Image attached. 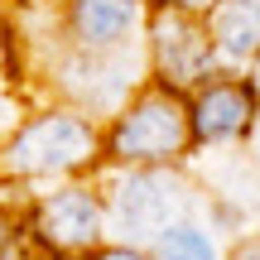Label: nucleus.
Wrapping results in <instances>:
<instances>
[{
  "label": "nucleus",
  "mask_w": 260,
  "mask_h": 260,
  "mask_svg": "<svg viewBox=\"0 0 260 260\" xmlns=\"http://www.w3.org/2000/svg\"><path fill=\"white\" fill-rule=\"evenodd\" d=\"M193 149V121H188L183 92L149 82L111 116V130L102 135V154L121 169H164Z\"/></svg>",
  "instance_id": "f257e3e1"
},
{
  "label": "nucleus",
  "mask_w": 260,
  "mask_h": 260,
  "mask_svg": "<svg viewBox=\"0 0 260 260\" xmlns=\"http://www.w3.org/2000/svg\"><path fill=\"white\" fill-rule=\"evenodd\" d=\"M232 260H260V236H255V241H246V246H236Z\"/></svg>",
  "instance_id": "2eb2a0df"
},
{
  "label": "nucleus",
  "mask_w": 260,
  "mask_h": 260,
  "mask_svg": "<svg viewBox=\"0 0 260 260\" xmlns=\"http://www.w3.org/2000/svg\"><path fill=\"white\" fill-rule=\"evenodd\" d=\"M154 10H178V15H207L217 0H149Z\"/></svg>",
  "instance_id": "ddd939ff"
},
{
  "label": "nucleus",
  "mask_w": 260,
  "mask_h": 260,
  "mask_svg": "<svg viewBox=\"0 0 260 260\" xmlns=\"http://www.w3.org/2000/svg\"><path fill=\"white\" fill-rule=\"evenodd\" d=\"M0 82H19V48H15V29L0 15Z\"/></svg>",
  "instance_id": "f8f14e48"
},
{
  "label": "nucleus",
  "mask_w": 260,
  "mask_h": 260,
  "mask_svg": "<svg viewBox=\"0 0 260 260\" xmlns=\"http://www.w3.org/2000/svg\"><path fill=\"white\" fill-rule=\"evenodd\" d=\"M29 232H34L44 255H82L102 246L106 232V203L96 188L87 183H63L58 193L39 198L29 212Z\"/></svg>",
  "instance_id": "20e7f679"
},
{
  "label": "nucleus",
  "mask_w": 260,
  "mask_h": 260,
  "mask_svg": "<svg viewBox=\"0 0 260 260\" xmlns=\"http://www.w3.org/2000/svg\"><path fill=\"white\" fill-rule=\"evenodd\" d=\"M207 34L212 48L232 63L260 58V0H217L207 10Z\"/></svg>",
  "instance_id": "1a4fd4ad"
},
{
  "label": "nucleus",
  "mask_w": 260,
  "mask_h": 260,
  "mask_svg": "<svg viewBox=\"0 0 260 260\" xmlns=\"http://www.w3.org/2000/svg\"><path fill=\"white\" fill-rule=\"evenodd\" d=\"M154 251H159V260H222L217 255V241L193 222H174L154 241Z\"/></svg>",
  "instance_id": "9d476101"
},
{
  "label": "nucleus",
  "mask_w": 260,
  "mask_h": 260,
  "mask_svg": "<svg viewBox=\"0 0 260 260\" xmlns=\"http://www.w3.org/2000/svg\"><path fill=\"white\" fill-rule=\"evenodd\" d=\"M0 260H44L29 222L15 217V212H5V207H0Z\"/></svg>",
  "instance_id": "9b49d317"
},
{
  "label": "nucleus",
  "mask_w": 260,
  "mask_h": 260,
  "mask_svg": "<svg viewBox=\"0 0 260 260\" xmlns=\"http://www.w3.org/2000/svg\"><path fill=\"white\" fill-rule=\"evenodd\" d=\"M10 121H15V106H10L5 96H0V125H10Z\"/></svg>",
  "instance_id": "dca6fc26"
},
{
  "label": "nucleus",
  "mask_w": 260,
  "mask_h": 260,
  "mask_svg": "<svg viewBox=\"0 0 260 260\" xmlns=\"http://www.w3.org/2000/svg\"><path fill=\"white\" fill-rule=\"evenodd\" d=\"M135 19H140V0H68L63 24L77 48L106 53V48H125Z\"/></svg>",
  "instance_id": "6e6552de"
},
{
  "label": "nucleus",
  "mask_w": 260,
  "mask_h": 260,
  "mask_svg": "<svg viewBox=\"0 0 260 260\" xmlns=\"http://www.w3.org/2000/svg\"><path fill=\"white\" fill-rule=\"evenodd\" d=\"M149 58H154V77L169 92H188V87L212 82L217 48L212 34L198 15H178V10H154L149 15Z\"/></svg>",
  "instance_id": "7ed1b4c3"
},
{
  "label": "nucleus",
  "mask_w": 260,
  "mask_h": 260,
  "mask_svg": "<svg viewBox=\"0 0 260 260\" xmlns=\"http://www.w3.org/2000/svg\"><path fill=\"white\" fill-rule=\"evenodd\" d=\"M260 102L251 92V82H236V77H212L193 92L188 102V121H193V145H226V140H241L246 130H255Z\"/></svg>",
  "instance_id": "0eeeda50"
},
{
  "label": "nucleus",
  "mask_w": 260,
  "mask_h": 260,
  "mask_svg": "<svg viewBox=\"0 0 260 260\" xmlns=\"http://www.w3.org/2000/svg\"><path fill=\"white\" fill-rule=\"evenodd\" d=\"M48 260H82V255H48Z\"/></svg>",
  "instance_id": "a211bd4d"
},
{
  "label": "nucleus",
  "mask_w": 260,
  "mask_h": 260,
  "mask_svg": "<svg viewBox=\"0 0 260 260\" xmlns=\"http://www.w3.org/2000/svg\"><path fill=\"white\" fill-rule=\"evenodd\" d=\"M58 92L77 106V116H116L135 96V58L125 48H106V53L77 48L58 63Z\"/></svg>",
  "instance_id": "423d86ee"
},
{
  "label": "nucleus",
  "mask_w": 260,
  "mask_h": 260,
  "mask_svg": "<svg viewBox=\"0 0 260 260\" xmlns=\"http://www.w3.org/2000/svg\"><path fill=\"white\" fill-rule=\"evenodd\" d=\"M87 260H149V255L140 251V246H96Z\"/></svg>",
  "instance_id": "4468645a"
},
{
  "label": "nucleus",
  "mask_w": 260,
  "mask_h": 260,
  "mask_svg": "<svg viewBox=\"0 0 260 260\" xmlns=\"http://www.w3.org/2000/svg\"><path fill=\"white\" fill-rule=\"evenodd\" d=\"M255 145H260V116H255Z\"/></svg>",
  "instance_id": "6ab92c4d"
},
{
  "label": "nucleus",
  "mask_w": 260,
  "mask_h": 260,
  "mask_svg": "<svg viewBox=\"0 0 260 260\" xmlns=\"http://www.w3.org/2000/svg\"><path fill=\"white\" fill-rule=\"evenodd\" d=\"M251 92H255V102H260V58H255V68H251Z\"/></svg>",
  "instance_id": "f3484780"
},
{
  "label": "nucleus",
  "mask_w": 260,
  "mask_h": 260,
  "mask_svg": "<svg viewBox=\"0 0 260 260\" xmlns=\"http://www.w3.org/2000/svg\"><path fill=\"white\" fill-rule=\"evenodd\" d=\"M102 159V135L77 111H39L24 121L0 149V174L5 178H63Z\"/></svg>",
  "instance_id": "f03ea898"
},
{
  "label": "nucleus",
  "mask_w": 260,
  "mask_h": 260,
  "mask_svg": "<svg viewBox=\"0 0 260 260\" xmlns=\"http://www.w3.org/2000/svg\"><path fill=\"white\" fill-rule=\"evenodd\" d=\"M106 207L125 236H154L159 241L174 222H183L188 188L164 169H125L106 188Z\"/></svg>",
  "instance_id": "39448f33"
},
{
  "label": "nucleus",
  "mask_w": 260,
  "mask_h": 260,
  "mask_svg": "<svg viewBox=\"0 0 260 260\" xmlns=\"http://www.w3.org/2000/svg\"><path fill=\"white\" fill-rule=\"evenodd\" d=\"M24 5H44V0H24Z\"/></svg>",
  "instance_id": "aec40b11"
}]
</instances>
